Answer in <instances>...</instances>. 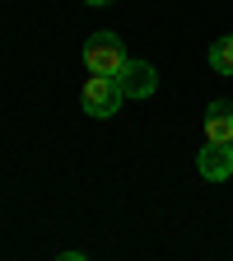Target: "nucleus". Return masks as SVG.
Returning a JSON list of instances; mask_svg holds the SVG:
<instances>
[{"label": "nucleus", "instance_id": "5", "mask_svg": "<svg viewBox=\"0 0 233 261\" xmlns=\"http://www.w3.org/2000/svg\"><path fill=\"white\" fill-rule=\"evenodd\" d=\"M205 140L233 145V103H210L205 108Z\"/></svg>", "mask_w": 233, "mask_h": 261}, {"label": "nucleus", "instance_id": "2", "mask_svg": "<svg viewBox=\"0 0 233 261\" xmlns=\"http://www.w3.org/2000/svg\"><path fill=\"white\" fill-rule=\"evenodd\" d=\"M80 103H84V112L89 117H117V108L126 103V93H121V84H117V75H89V84H84V93H80Z\"/></svg>", "mask_w": 233, "mask_h": 261}, {"label": "nucleus", "instance_id": "6", "mask_svg": "<svg viewBox=\"0 0 233 261\" xmlns=\"http://www.w3.org/2000/svg\"><path fill=\"white\" fill-rule=\"evenodd\" d=\"M210 70L215 75H233V33L219 42H210Z\"/></svg>", "mask_w": 233, "mask_h": 261}, {"label": "nucleus", "instance_id": "3", "mask_svg": "<svg viewBox=\"0 0 233 261\" xmlns=\"http://www.w3.org/2000/svg\"><path fill=\"white\" fill-rule=\"evenodd\" d=\"M196 168H201L205 182H228V177H233V145L205 140V149L196 154Z\"/></svg>", "mask_w": 233, "mask_h": 261}, {"label": "nucleus", "instance_id": "7", "mask_svg": "<svg viewBox=\"0 0 233 261\" xmlns=\"http://www.w3.org/2000/svg\"><path fill=\"white\" fill-rule=\"evenodd\" d=\"M84 5H117V0H84Z\"/></svg>", "mask_w": 233, "mask_h": 261}, {"label": "nucleus", "instance_id": "4", "mask_svg": "<svg viewBox=\"0 0 233 261\" xmlns=\"http://www.w3.org/2000/svg\"><path fill=\"white\" fill-rule=\"evenodd\" d=\"M117 84H121L126 98H149V93L159 89V75H154V65H149V61H126V65H121V75H117Z\"/></svg>", "mask_w": 233, "mask_h": 261}, {"label": "nucleus", "instance_id": "1", "mask_svg": "<svg viewBox=\"0 0 233 261\" xmlns=\"http://www.w3.org/2000/svg\"><path fill=\"white\" fill-rule=\"evenodd\" d=\"M126 47L117 33H93V38L84 42V65H89V75H121V65H126Z\"/></svg>", "mask_w": 233, "mask_h": 261}]
</instances>
